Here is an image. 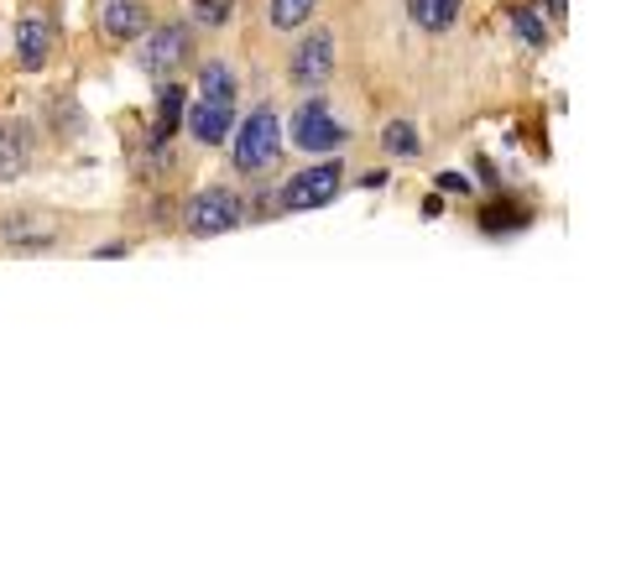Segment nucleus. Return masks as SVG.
<instances>
[{"label": "nucleus", "instance_id": "dca6fc26", "mask_svg": "<svg viewBox=\"0 0 626 584\" xmlns=\"http://www.w3.org/2000/svg\"><path fill=\"white\" fill-rule=\"evenodd\" d=\"M313 5H318V0H272V26H277V32H298V26L313 16Z\"/></svg>", "mask_w": 626, "mask_h": 584}, {"label": "nucleus", "instance_id": "6e6552de", "mask_svg": "<svg viewBox=\"0 0 626 584\" xmlns=\"http://www.w3.org/2000/svg\"><path fill=\"white\" fill-rule=\"evenodd\" d=\"M183 120H189V131L204 141V146H225V141H230V120H236V105L198 99V105H189V110H183Z\"/></svg>", "mask_w": 626, "mask_h": 584}, {"label": "nucleus", "instance_id": "4468645a", "mask_svg": "<svg viewBox=\"0 0 626 584\" xmlns=\"http://www.w3.org/2000/svg\"><path fill=\"white\" fill-rule=\"evenodd\" d=\"M5 246L43 251V246H52V225H37V219H26V214H11V219H5Z\"/></svg>", "mask_w": 626, "mask_h": 584}, {"label": "nucleus", "instance_id": "9b49d317", "mask_svg": "<svg viewBox=\"0 0 626 584\" xmlns=\"http://www.w3.org/2000/svg\"><path fill=\"white\" fill-rule=\"evenodd\" d=\"M408 16L418 26H423V32H449V26H455V16H459V0H408Z\"/></svg>", "mask_w": 626, "mask_h": 584}, {"label": "nucleus", "instance_id": "20e7f679", "mask_svg": "<svg viewBox=\"0 0 626 584\" xmlns=\"http://www.w3.org/2000/svg\"><path fill=\"white\" fill-rule=\"evenodd\" d=\"M292 141L303 146V152H335L350 141V131L335 120V110L324 105V99H303V110L292 116Z\"/></svg>", "mask_w": 626, "mask_h": 584}, {"label": "nucleus", "instance_id": "1a4fd4ad", "mask_svg": "<svg viewBox=\"0 0 626 584\" xmlns=\"http://www.w3.org/2000/svg\"><path fill=\"white\" fill-rule=\"evenodd\" d=\"M26 157H32L26 126H22V120H0V183L22 178V172H26Z\"/></svg>", "mask_w": 626, "mask_h": 584}, {"label": "nucleus", "instance_id": "ddd939ff", "mask_svg": "<svg viewBox=\"0 0 626 584\" xmlns=\"http://www.w3.org/2000/svg\"><path fill=\"white\" fill-rule=\"evenodd\" d=\"M183 110H189L183 84H162V94H157V141H168L183 126Z\"/></svg>", "mask_w": 626, "mask_h": 584}, {"label": "nucleus", "instance_id": "a211bd4d", "mask_svg": "<svg viewBox=\"0 0 626 584\" xmlns=\"http://www.w3.org/2000/svg\"><path fill=\"white\" fill-rule=\"evenodd\" d=\"M511 32H517L528 47H549V32H543V22H538V11H528V5L511 11Z\"/></svg>", "mask_w": 626, "mask_h": 584}, {"label": "nucleus", "instance_id": "0eeeda50", "mask_svg": "<svg viewBox=\"0 0 626 584\" xmlns=\"http://www.w3.org/2000/svg\"><path fill=\"white\" fill-rule=\"evenodd\" d=\"M99 26H105V37H116V43H136L152 32V16H146L142 0H105L99 5Z\"/></svg>", "mask_w": 626, "mask_h": 584}, {"label": "nucleus", "instance_id": "f03ea898", "mask_svg": "<svg viewBox=\"0 0 626 584\" xmlns=\"http://www.w3.org/2000/svg\"><path fill=\"white\" fill-rule=\"evenodd\" d=\"M339 183H345V167H339V163H313V167H303V172H292L288 183H282V210H288V214L324 210V204H335Z\"/></svg>", "mask_w": 626, "mask_h": 584}, {"label": "nucleus", "instance_id": "6ab92c4d", "mask_svg": "<svg viewBox=\"0 0 626 584\" xmlns=\"http://www.w3.org/2000/svg\"><path fill=\"white\" fill-rule=\"evenodd\" d=\"M236 16V0H193V22L198 26H225Z\"/></svg>", "mask_w": 626, "mask_h": 584}, {"label": "nucleus", "instance_id": "f257e3e1", "mask_svg": "<svg viewBox=\"0 0 626 584\" xmlns=\"http://www.w3.org/2000/svg\"><path fill=\"white\" fill-rule=\"evenodd\" d=\"M277 152H282V120H277L272 105H256L241 120V131H236V167L241 172H262V167L277 163Z\"/></svg>", "mask_w": 626, "mask_h": 584}, {"label": "nucleus", "instance_id": "423d86ee", "mask_svg": "<svg viewBox=\"0 0 626 584\" xmlns=\"http://www.w3.org/2000/svg\"><path fill=\"white\" fill-rule=\"evenodd\" d=\"M189 26L183 22H168V26H157L152 37H146L142 47V69L146 73H157V79H168V73H178L183 63H189Z\"/></svg>", "mask_w": 626, "mask_h": 584}, {"label": "nucleus", "instance_id": "f3484780", "mask_svg": "<svg viewBox=\"0 0 626 584\" xmlns=\"http://www.w3.org/2000/svg\"><path fill=\"white\" fill-rule=\"evenodd\" d=\"M382 146H386V157H418V131H412L408 120H392L382 131Z\"/></svg>", "mask_w": 626, "mask_h": 584}, {"label": "nucleus", "instance_id": "2eb2a0df", "mask_svg": "<svg viewBox=\"0 0 626 584\" xmlns=\"http://www.w3.org/2000/svg\"><path fill=\"white\" fill-rule=\"evenodd\" d=\"M532 214L522 210V204H491V210H481V230L485 235H506V230H522Z\"/></svg>", "mask_w": 626, "mask_h": 584}, {"label": "nucleus", "instance_id": "7ed1b4c3", "mask_svg": "<svg viewBox=\"0 0 626 584\" xmlns=\"http://www.w3.org/2000/svg\"><path fill=\"white\" fill-rule=\"evenodd\" d=\"M183 225H189V235H198V240H209V235H230L236 225H241V199H236L230 188H204L198 199H189Z\"/></svg>", "mask_w": 626, "mask_h": 584}, {"label": "nucleus", "instance_id": "9d476101", "mask_svg": "<svg viewBox=\"0 0 626 584\" xmlns=\"http://www.w3.org/2000/svg\"><path fill=\"white\" fill-rule=\"evenodd\" d=\"M48 47H52V26L43 22V16H26L22 32H16V63L37 73L48 63Z\"/></svg>", "mask_w": 626, "mask_h": 584}, {"label": "nucleus", "instance_id": "412c9836", "mask_svg": "<svg viewBox=\"0 0 626 584\" xmlns=\"http://www.w3.org/2000/svg\"><path fill=\"white\" fill-rule=\"evenodd\" d=\"M438 214H444V199H438V193H434V199L423 204V219H438Z\"/></svg>", "mask_w": 626, "mask_h": 584}, {"label": "nucleus", "instance_id": "4be33fe9", "mask_svg": "<svg viewBox=\"0 0 626 584\" xmlns=\"http://www.w3.org/2000/svg\"><path fill=\"white\" fill-rule=\"evenodd\" d=\"M543 5H549V11H564V0H543Z\"/></svg>", "mask_w": 626, "mask_h": 584}, {"label": "nucleus", "instance_id": "aec40b11", "mask_svg": "<svg viewBox=\"0 0 626 584\" xmlns=\"http://www.w3.org/2000/svg\"><path fill=\"white\" fill-rule=\"evenodd\" d=\"M438 188H444V193H470V183H465L459 172H444V178H438Z\"/></svg>", "mask_w": 626, "mask_h": 584}, {"label": "nucleus", "instance_id": "39448f33", "mask_svg": "<svg viewBox=\"0 0 626 584\" xmlns=\"http://www.w3.org/2000/svg\"><path fill=\"white\" fill-rule=\"evenodd\" d=\"M329 73H335V37L329 32H313V37H303V43L292 47L288 79L298 90H318Z\"/></svg>", "mask_w": 626, "mask_h": 584}, {"label": "nucleus", "instance_id": "f8f14e48", "mask_svg": "<svg viewBox=\"0 0 626 584\" xmlns=\"http://www.w3.org/2000/svg\"><path fill=\"white\" fill-rule=\"evenodd\" d=\"M236 73H230V63H204L198 69V99H219V105H236Z\"/></svg>", "mask_w": 626, "mask_h": 584}]
</instances>
